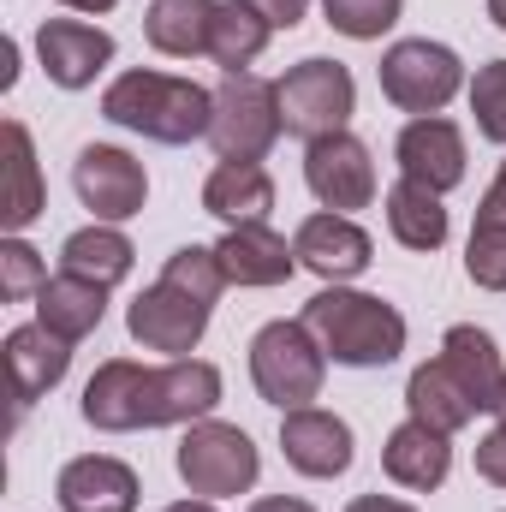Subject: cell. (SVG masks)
Wrapping results in <instances>:
<instances>
[{
	"instance_id": "obj_1",
	"label": "cell",
	"mask_w": 506,
	"mask_h": 512,
	"mask_svg": "<svg viewBox=\"0 0 506 512\" xmlns=\"http://www.w3.org/2000/svg\"><path fill=\"white\" fill-rule=\"evenodd\" d=\"M102 120L137 131L149 143H197L215 126V90H203L197 78L179 72H155V66H131L102 90Z\"/></svg>"
},
{
	"instance_id": "obj_2",
	"label": "cell",
	"mask_w": 506,
	"mask_h": 512,
	"mask_svg": "<svg viewBox=\"0 0 506 512\" xmlns=\"http://www.w3.org/2000/svg\"><path fill=\"white\" fill-rule=\"evenodd\" d=\"M298 322L322 340L328 364H340V370H387V364H399V352L411 340L399 304H387L381 292H358V286H322Z\"/></svg>"
},
{
	"instance_id": "obj_3",
	"label": "cell",
	"mask_w": 506,
	"mask_h": 512,
	"mask_svg": "<svg viewBox=\"0 0 506 512\" xmlns=\"http://www.w3.org/2000/svg\"><path fill=\"white\" fill-rule=\"evenodd\" d=\"M179 483L203 501H233V495H251L256 477H262V453L239 423H221V417H203L179 435Z\"/></svg>"
},
{
	"instance_id": "obj_4",
	"label": "cell",
	"mask_w": 506,
	"mask_h": 512,
	"mask_svg": "<svg viewBox=\"0 0 506 512\" xmlns=\"http://www.w3.org/2000/svg\"><path fill=\"white\" fill-rule=\"evenodd\" d=\"M251 382L280 411L316 405L328 382V352L304 322H262L251 340Z\"/></svg>"
},
{
	"instance_id": "obj_5",
	"label": "cell",
	"mask_w": 506,
	"mask_h": 512,
	"mask_svg": "<svg viewBox=\"0 0 506 512\" xmlns=\"http://www.w3.org/2000/svg\"><path fill=\"white\" fill-rule=\"evenodd\" d=\"M376 78H381V96H387L399 114L423 120V114H441V108L465 90V60H459L447 42L399 36V42L381 54Z\"/></svg>"
},
{
	"instance_id": "obj_6",
	"label": "cell",
	"mask_w": 506,
	"mask_h": 512,
	"mask_svg": "<svg viewBox=\"0 0 506 512\" xmlns=\"http://www.w3.org/2000/svg\"><path fill=\"white\" fill-rule=\"evenodd\" d=\"M286 131L280 114V78H256V72H233L215 90V126H209V149L221 161H262Z\"/></svg>"
},
{
	"instance_id": "obj_7",
	"label": "cell",
	"mask_w": 506,
	"mask_h": 512,
	"mask_svg": "<svg viewBox=\"0 0 506 512\" xmlns=\"http://www.w3.org/2000/svg\"><path fill=\"white\" fill-rule=\"evenodd\" d=\"M280 114H286V131L304 137V143H316L328 131H346L352 114H358V78H352V66H340L328 54L298 60L280 78Z\"/></svg>"
},
{
	"instance_id": "obj_8",
	"label": "cell",
	"mask_w": 506,
	"mask_h": 512,
	"mask_svg": "<svg viewBox=\"0 0 506 512\" xmlns=\"http://www.w3.org/2000/svg\"><path fill=\"white\" fill-rule=\"evenodd\" d=\"M72 191H78V203H84L96 221L120 227L131 215H143V203H149V173H143V161H137L131 149H120V143H84L78 161H72Z\"/></svg>"
},
{
	"instance_id": "obj_9",
	"label": "cell",
	"mask_w": 506,
	"mask_h": 512,
	"mask_svg": "<svg viewBox=\"0 0 506 512\" xmlns=\"http://www.w3.org/2000/svg\"><path fill=\"white\" fill-rule=\"evenodd\" d=\"M304 185L322 209L334 215H352V209H370L376 203V161H370V143L352 137V131H328L316 143H304Z\"/></svg>"
},
{
	"instance_id": "obj_10",
	"label": "cell",
	"mask_w": 506,
	"mask_h": 512,
	"mask_svg": "<svg viewBox=\"0 0 506 512\" xmlns=\"http://www.w3.org/2000/svg\"><path fill=\"white\" fill-rule=\"evenodd\" d=\"M126 334L143 346V352H161V358H191L209 334V304H197L191 292L155 280L143 286L126 304Z\"/></svg>"
},
{
	"instance_id": "obj_11",
	"label": "cell",
	"mask_w": 506,
	"mask_h": 512,
	"mask_svg": "<svg viewBox=\"0 0 506 512\" xmlns=\"http://www.w3.org/2000/svg\"><path fill=\"white\" fill-rule=\"evenodd\" d=\"M280 453L298 477H346L352 459H358V435L340 411H322V405H298V411H280Z\"/></svg>"
},
{
	"instance_id": "obj_12",
	"label": "cell",
	"mask_w": 506,
	"mask_h": 512,
	"mask_svg": "<svg viewBox=\"0 0 506 512\" xmlns=\"http://www.w3.org/2000/svg\"><path fill=\"white\" fill-rule=\"evenodd\" d=\"M292 251H298V268H310L316 280L346 286V280H358V274L376 262V239H370L352 215L316 209V215H304V221H298Z\"/></svg>"
},
{
	"instance_id": "obj_13",
	"label": "cell",
	"mask_w": 506,
	"mask_h": 512,
	"mask_svg": "<svg viewBox=\"0 0 506 512\" xmlns=\"http://www.w3.org/2000/svg\"><path fill=\"white\" fill-rule=\"evenodd\" d=\"M393 161H399V179H417L435 197H447V191L465 185V131L447 114L405 120V131L393 137Z\"/></svg>"
},
{
	"instance_id": "obj_14",
	"label": "cell",
	"mask_w": 506,
	"mask_h": 512,
	"mask_svg": "<svg viewBox=\"0 0 506 512\" xmlns=\"http://www.w3.org/2000/svg\"><path fill=\"white\" fill-rule=\"evenodd\" d=\"M36 60H42V72H48V84H60V90H90V84L108 72V60H114V36H108L102 24H90V18H42V30H36Z\"/></svg>"
},
{
	"instance_id": "obj_15",
	"label": "cell",
	"mask_w": 506,
	"mask_h": 512,
	"mask_svg": "<svg viewBox=\"0 0 506 512\" xmlns=\"http://www.w3.org/2000/svg\"><path fill=\"white\" fill-rule=\"evenodd\" d=\"M215 405H221V370L209 358L149 364V429H191L215 417Z\"/></svg>"
},
{
	"instance_id": "obj_16",
	"label": "cell",
	"mask_w": 506,
	"mask_h": 512,
	"mask_svg": "<svg viewBox=\"0 0 506 512\" xmlns=\"http://www.w3.org/2000/svg\"><path fill=\"white\" fill-rule=\"evenodd\" d=\"M78 411H84V423L102 429V435L149 429V364H137V358H108V364H96V376L84 382Z\"/></svg>"
},
{
	"instance_id": "obj_17",
	"label": "cell",
	"mask_w": 506,
	"mask_h": 512,
	"mask_svg": "<svg viewBox=\"0 0 506 512\" xmlns=\"http://www.w3.org/2000/svg\"><path fill=\"white\" fill-rule=\"evenodd\" d=\"M137 495H143L137 471L114 453H78L54 477L60 512H137Z\"/></svg>"
},
{
	"instance_id": "obj_18",
	"label": "cell",
	"mask_w": 506,
	"mask_h": 512,
	"mask_svg": "<svg viewBox=\"0 0 506 512\" xmlns=\"http://www.w3.org/2000/svg\"><path fill=\"white\" fill-rule=\"evenodd\" d=\"M381 471H387V483H399V489H411V495H435V489L447 483V471H453V435H441V429L405 417V423L381 441Z\"/></svg>"
},
{
	"instance_id": "obj_19",
	"label": "cell",
	"mask_w": 506,
	"mask_h": 512,
	"mask_svg": "<svg viewBox=\"0 0 506 512\" xmlns=\"http://www.w3.org/2000/svg\"><path fill=\"white\" fill-rule=\"evenodd\" d=\"M66 370H72V340H60L54 328L24 322V328H12V334H6V376H12L18 405L48 399L54 387L66 382Z\"/></svg>"
},
{
	"instance_id": "obj_20",
	"label": "cell",
	"mask_w": 506,
	"mask_h": 512,
	"mask_svg": "<svg viewBox=\"0 0 506 512\" xmlns=\"http://www.w3.org/2000/svg\"><path fill=\"white\" fill-rule=\"evenodd\" d=\"M221 268H227V286H286L292 274H298V251L268 227V221H256V227H227L221 233Z\"/></svg>"
},
{
	"instance_id": "obj_21",
	"label": "cell",
	"mask_w": 506,
	"mask_h": 512,
	"mask_svg": "<svg viewBox=\"0 0 506 512\" xmlns=\"http://www.w3.org/2000/svg\"><path fill=\"white\" fill-rule=\"evenodd\" d=\"M203 215L221 227H256L274 215V179L262 161H215L203 179Z\"/></svg>"
},
{
	"instance_id": "obj_22",
	"label": "cell",
	"mask_w": 506,
	"mask_h": 512,
	"mask_svg": "<svg viewBox=\"0 0 506 512\" xmlns=\"http://www.w3.org/2000/svg\"><path fill=\"white\" fill-rule=\"evenodd\" d=\"M441 364L459 376V387L471 393L477 411H501V393H506V364H501V346L489 328L477 322H453L441 334Z\"/></svg>"
},
{
	"instance_id": "obj_23",
	"label": "cell",
	"mask_w": 506,
	"mask_h": 512,
	"mask_svg": "<svg viewBox=\"0 0 506 512\" xmlns=\"http://www.w3.org/2000/svg\"><path fill=\"white\" fill-rule=\"evenodd\" d=\"M108 292H114V286L60 268V274H48L42 292H36V322L78 346V340H90V334L102 328V316H108Z\"/></svg>"
},
{
	"instance_id": "obj_24",
	"label": "cell",
	"mask_w": 506,
	"mask_h": 512,
	"mask_svg": "<svg viewBox=\"0 0 506 512\" xmlns=\"http://www.w3.org/2000/svg\"><path fill=\"white\" fill-rule=\"evenodd\" d=\"M6 143V197H0V227L6 233H24L42 209H48V185H42V161H36V137L24 120H6L0 126Z\"/></svg>"
},
{
	"instance_id": "obj_25",
	"label": "cell",
	"mask_w": 506,
	"mask_h": 512,
	"mask_svg": "<svg viewBox=\"0 0 506 512\" xmlns=\"http://www.w3.org/2000/svg\"><path fill=\"white\" fill-rule=\"evenodd\" d=\"M215 12H221V0H149L143 42L167 60H197V54H209Z\"/></svg>"
},
{
	"instance_id": "obj_26",
	"label": "cell",
	"mask_w": 506,
	"mask_h": 512,
	"mask_svg": "<svg viewBox=\"0 0 506 512\" xmlns=\"http://www.w3.org/2000/svg\"><path fill=\"white\" fill-rule=\"evenodd\" d=\"M381 209H387V233H393L405 251H417V256L441 251L447 233H453L447 203H441L429 185H417V179H393L387 197H381Z\"/></svg>"
},
{
	"instance_id": "obj_27",
	"label": "cell",
	"mask_w": 506,
	"mask_h": 512,
	"mask_svg": "<svg viewBox=\"0 0 506 512\" xmlns=\"http://www.w3.org/2000/svg\"><path fill=\"white\" fill-rule=\"evenodd\" d=\"M405 417H417V423H429V429H441V435H459V429L477 417V405H471V393L459 387V376H453L441 358H429V364H417L411 382H405Z\"/></svg>"
},
{
	"instance_id": "obj_28",
	"label": "cell",
	"mask_w": 506,
	"mask_h": 512,
	"mask_svg": "<svg viewBox=\"0 0 506 512\" xmlns=\"http://www.w3.org/2000/svg\"><path fill=\"white\" fill-rule=\"evenodd\" d=\"M60 268H72V274H84V280H102V286H120L131 268H137V245H131L120 227L90 221V227H78V233L60 245Z\"/></svg>"
},
{
	"instance_id": "obj_29",
	"label": "cell",
	"mask_w": 506,
	"mask_h": 512,
	"mask_svg": "<svg viewBox=\"0 0 506 512\" xmlns=\"http://www.w3.org/2000/svg\"><path fill=\"white\" fill-rule=\"evenodd\" d=\"M268 42H274V24L256 12L251 0H221V12H215V36H209V60H215L227 78H233V72H251Z\"/></svg>"
},
{
	"instance_id": "obj_30",
	"label": "cell",
	"mask_w": 506,
	"mask_h": 512,
	"mask_svg": "<svg viewBox=\"0 0 506 512\" xmlns=\"http://www.w3.org/2000/svg\"><path fill=\"white\" fill-rule=\"evenodd\" d=\"M161 280L179 286V292H191V298L209 304V310H215V298L227 292V268H221L215 245H179V251L161 262Z\"/></svg>"
},
{
	"instance_id": "obj_31",
	"label": "cell",
	"mask_w": 506,
	"mask_h": 512,
	"mask_svg": "<svg viewBox=\"0 0 506 512\" xmlns=\"http://www.w3.org/2000/svg\"><path fill=\"white\" fill-rule=\"evenodd\" d=\"M399 12H405V0H322V18L352 42H381L399 24Z\"/></svg>"
},
{
	"instance_id": "obj_32",
	"label": "cell",
	"mask_w": 506,
	"mask_h": 512,
	"mask_svg": "<svg viewBox=\"0 0 506 512\" xmlns=\"http://www.w3.org/2000/svg\"><path fill=\"white\" fill-rule=\"evenodd\" d=\"M465 274H471V286H483V292H506V221L477 215L471 245H465Z\"/></svg>"
},
{
	"instance_id": "obj_33",
	"label": "cell",
	"mask_w": 506,
	"mask_h": 512,
	"mask_svg": "<svg viewBox=\"0 0 506 512\" xmlns=\"http://www.w3.org/2000/svg\"><path fill=\"white\" fill-rule=\"evenodd\" d=\"M42 280H48L42 251L24 245V233H6V239H0V298H6V304H24V298L42 292Z\"/></svg>"
},
{
	"instance_id": "obj_34",
	"label": "cell",
	"mask_w": 506,
	"mask_h": 512,
	"mask_svg": "<svg viewBox=\"0 0 506 512\" xmlns=\"http://www.w3.org/2000/svg\"><path fill=\"white\" fill-rule=\"evenodd\" d=\"M465 96H471L477 137H489V143H501V149H506V60L477 66V78L465 84Z\"/></svg>"
},
{
	"instance_id": "obj_35",
	"label": "cell",
	"mask_w": 506,
	"mask_h": 512,
	"mask_svg": "<svg viewBox=\"0 0 506 512\" xmlns=\"http://www.w3.org/2000/svg\"><path fill=\"white\" fill-rule=\"evenodd\" d=\"M477 477L506 489V423H495L483 441H477Z\"/></svg>"
},
{
	"instance_id": "obj_36",
	"label": "cell",
	"mask_w": 506,
	"mask_h": 512,
	"mask_svg": "<svg viewBox=\"0 0 506 512\" xmlns=\"http://www.w3.org/2000/svg\"><path fill=\"white\" fill-rule=\"evenodd\" d=\"M251 6L274 24V30H292V24H304V12H310V0H251Z\"/></svg>"
},
{
	"instance_id": "obj_37",
	"label": "cell",
	"mask_w": 506,
	"mask_h": 512,
	"mask_svg": "<svg viewBox=\"0 0 506 512\" xmlns=\"http://www.w3.org/2000/svg\"><path fill=\"white\" fill-rule=\"evenodd\" d=\"M477 215H489V221H506V161H501V173H495V185L483 191V203H477Z\"/></svg>"
},
{
	"instance_id": "obj_38",
	"label": "cell",
	"mask_w": 506,
	"mask_h": 512,
	"mask_svg": "<svg viewBox=\"0 0 506 512\" xmlns=\"http://www.w3.org/2000/svg\"><path fill=\"white\" fill-rule=\"evenodd\" d=\"M346 512H417L411 501H399V495H358Z\"/></svg>"
},
{
	"instance_id": "obj_39",
	"label": "cell",
	"mask_w": 506,
	"mask_h": 512,
	"mask_svg": "<svg viewBox=\"0 0 506 512\" xmlns=\"http://www.w3.org/2000/svg\"><path fill=\"white\" fill-rule=\"evenodd\" d=\"M245 512H316V507L298 501V495H262V501H251Z\"/></svg>"
},
{
	"instance_id": "obj_40",
	"label": "cell",
	"mask_w": 506,
	"mask_h": 512,
	"mask_svg": "<svg viewBox=\"0 0 506 512\" xmlns=\"http://www.w3.org/2000/svg\"><path fill=\"white\" fill-rule=\"evenodd\" d=\"M12 84H18V42L6 36L0 42V90H12Z\"/></svg>"
},
{
	"instance_id": "obj_41",
	"label": "cell",
	"mask_w": 506,
	"mask_h": 512,
	"mask_svg": "<svg viewBox=\"0 0 506 512\" xmlns=\"http://www.w3.org/2000/svg\"><path fill=\"white\" fill-rule=\"evenodd\" d=\"M66 12H84V18H102V12H114L120 0H60Z\"/></svg>"
},
{
	"instance_id": "obj_42",
	"label": "cell",
	"mask_w": 506,
	"mask_h": 512,
	"mask_svg": "<svg viewBox=\"0 0 506 512\" xmlns=\"http://www.w3.org/2000/svg\"><path fill=\"white\" fill-rule=\"evenodd\" d=\"M167 512H221L215 501H203V495H191V501H173Z\"/></svg>"
},
{
	"instance_id": "obj_43",
	"label": "cell",
	"mask_w": 506,
	"mask_h": 512,
	"mask_svg": "<svg viewBox=\"0 0 506 512\" xmlns=\"http://www.w3.org/2000/svg\"><path fill=\"white\" fill-rule=\"evenodd\" d=\"M489 18H495V24L506 30V0H489Z\"/></svg>"
},
{
	"instance_id": "obj_44",
	"label": "cell",
	"mask_w": 506,
	"mask_h": 512,
	"mask_svg": "<svg viewBox=\"0 0 506 512\" xmlns=\"http://www.w3.org/2000/svg\"><path fill=\"white\" fill-rule=\"evenodd\" d=\"M495 417H501V423H506V393H501V411H495Z\"/></svg>"
}]
</instances>
